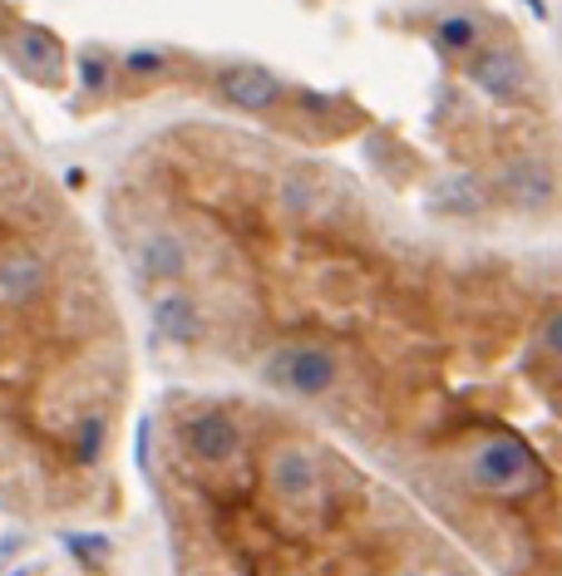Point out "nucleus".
<instances>
[{"instance_id":"15","label":"nucleus","mask_w":562,"mask_h":576,"mask_svg":"<svg viewBox=\"0 0 562 576\" xmlns=\"http://www.w3.org/2000/svg\"><path fill=\"white\" fill-rule=\"evenodd\" d=\"M277 198L286 212H316V182L302 178V172H286V178L277 182Z\"/></svg>"},{"instance_id":"12","label":"nucleus","mask_w":562,"mask_h":576,"mask_svg":"<svg viewBox=\"0 0 562 576\" xmlns=\"http://www.w3.org/2000/svg\"><path fill=\"white\" fill-rule=\"evenodd\" d=\"M10 60L26 69L30 79H60L65 75L60 44H55V34H45V30H16V40H10Z\"/></svg>"},{"instance_id":"14","label":"nucleus","mask_w":562,"mask_h":576,"mask_svg":"<svg viewBox=\"0 0 562 576\" xmlns=\"http://www.w3.org/2000/svg\"><path fill=\"white\" fill-rule=\"evenodd\" d=\"M75 75H79V89H89V95H99V89H109V79H114V60L105 50H79V60H75Z\"/></svg>"},{"instance_id":"11","label":"nucleus","mask_w":562,"mask_h":576,"mask_svg":"<svg viewBox=\"0 0 562 576\" xmlns=\"http://www.w3.org/2000/svg\"><path fill=\"white\" fill-rule=\"evenodd\" d=\"M484 182L474 172H444V178L430 182V207L444 217H474L484 212Z\"/></svg>"},{"instance_id":"3","label":"nucleus","mask_w":562,"mask_h":576,"mask_svg":"<svg viewBox=\"0 0 562 576\" xmlns=\"http://www.w3.org/2000/svg\"><path fill=\"white\" fill-rule=\"evenodd\" d=\"M464 79L493 103H519L528 95V69L519 54L503 50V44H479L464 60Z\"/></svg>"},{"instance_id":"19","label":"nucleus","mask_w":562,"mask_h":576,"mask_svg":"<svg viewBox=\"0 0 562 576\" xmlns=\"http://www.w3.org/2000/svg\"><path fill=\"white\" fill-rule=\"evenodd\" d=\"M538 340H543V350L562 360V310H548L543 316V330H538Z\"/></svg>"},{"instance_id":"21","label":"nucleus","mask_w":562,"mask_h":576,"mask_svg":"<svg viewBox=\"0 0 562 576\" xmlns=\"http://www.w3.org/2000/svg\"><path fill=\"white\" fill-rule=\"evenodd\" d=\"M400 576H415V572H400Z\"/></svg>"},{"instance_id":"7","label":"nucleus","mask_w":562,"mask_h":576,"mask_svg":"<svg viewBox=\"0 0 562 576\" xmlns=\"http://www.w3.org/2000/svg\"><path fill=\"white\" fill-rule=\"evenodd\" d=\"M183 444H188V454L203 458V464H227V458H237V448H243V434H237V424L227 419V414H193V419L183 424Z\"/></svg>"},{"instance_id":"8","label":"nucleus","mask_w":562,"mask_h":576,"mask_svg":"<svg viewBox=\"0 0 562 576\" xmlns=\"http://www.w3.org/2000/svg\"><path fill=\"white\" fill-rule=\"evenodd\" d=\"M503 182V198H513L519 207H548L553 202V172H548L543 158L533 153H513L499 172Z\"/></svg>"},{"instance_id":"16","label":"nucleus","mask_w":562,"mask_h":576,"mask_svg":"<svg viewBox=\"0 0 562 576\" xmlns=\"http://www.w3.org/2000/svg\"><path fill=\"white\" fill-rule=\"evenodd\" d=\"M65 552H70L75 562H85V567H105L109 562V537L105 533H70L65 537Z\"/></svg>"},{"instance_id":"5","label":"nucleus","mask_w":562,"mask_h":576,"mask_svg":"<svg viewBox=\"0 0 562 576\" xmlns=\"http://www.w3.org/2000/svg\"><path fill=\"white\" fill-rule=\"evenodd\" d=\"M267 483L277 488V498L286 503H316L321 498V474H316V458L306 448L286 444L267 458Z\"/></svg>"},{"instance_id":"13","label":"nucleus","mask_w":562,"mask_h":576,"mask_svg":"<svg viewBox=\"0 0 562 576\" xmlns=\"http://www.w3.org/2000/svg\"><path fill=\"white\" fill-rule=\"evenodd\" d=\"M474 40H479V20L474 16H444L440 26H434V44H440L444 54H464L469 60V54L479 50Z\"/></svg>"},{"instance_id":"9","label":"nucleus","mask_w":562,"mask_h":576,"mask_svg":"<svg viewBox=\"0 0 562 576\" xmlns=\"http://www.w3.org/2000/svg\"><path fill=\"white\" fill-rule=\"evenodd\" d=\"M148 320H154V330L164 340H174V345H198L203 340V310L193 296H183V291H164L154 306H148Z\"/></svg>"},{"instance_id":"4","label":"nucleus","mask_w":562,"mask_h":576,"mask_svg":"<svg viewBox=\"0 0 562 576\" xmlns=\"http://www.w3.org/2000/svg\"><path fill=\"white\" fill-rule=\"evenodd\" d=\"M45 286H50L45 257L30 251V247H20V241H10L6 257H0V301H6L10 310H26L45 296Z\"/></svg>"},{"instance_id":"6","label":"nucleus","mask_w":562,"mask_h":576,"mask_svg":"<svg viewBox=\"0 0 562 576\" xmlns=\"http://www.w3.org/2000/svg\"><path fill=\"white\" fill-rule=\"evenodd\" d=\"M217 95L247 113H267V109H277V99H282V79L272 75V69L237 64V69H223V75H217Z\"/></svg>"},{"instance_id":"10","label":"nucleus","mask_w":562,"mask_h":576,"mask_svg":"<svg viewBox=\"0 0 562 576\" xmlns=\"http://www.w3.org/2000/svg\"><path fill=\"white\" fill-rule=\"evenodd\" d=\"M134 261H139V276H148V281H178V276L188 271V251H183V241L174 232L139 237Z\"/></svg>"},{"instance_id":"1","label":"nucleus","mask_w":562,"mask_h":576,"mask_svg":"<svg viewBox=\"0 0 562 576\" xmlns=\"http://www.w3.org/2000/svg\"><path fill=\"white\" fill-rule=\"evenodd\" d=\"M469 483L479 493H533L543 483V468L528 454L523 439L513 434H499V439H484L469 458Z\"/></svg>"},{"instance_id":"20","label":"nucleus","mask_w":562,"mask_h":576,"mask_svg":"<svg viewBox=\"0 0 562 576\" xmlns=\"http://www.w3.org/2000/svg\"><path fill=\"white\" fill-rule=\"evenodd\" d=\"M10 576H30V572H10Z\"/></svg>"},{"instance_id":"2","label":"nucleus","mask_w":562,"mask_h":576,"mask_svg":"<svg viewBox=\"0 0 562 576\" xmlns=\"http://www.w3.org/2000/svg\"><path fill=\"white\" fill-rule=\"evenodd\" d=\"M262 375H267V385L286 389V395L316 399L341 379V365L326 345H282V350L262 365Z\"/></svg>"},{"instance_id":"17","label":"nucleus","mask_w":562,"mask_h":576,"mask_svg":"<svg viewBox=\"0 0 562 576\" xmlns=\"http://www.w3.org/2000/svg\"><path fill=\"white\" fill-rule=\"evenodd\" d=\"M99 448H105V419H99V414H85L75 429V458L79 464H95Z\"/></svg>"},{"instance_id":"18","label":"nucleus","mask_w":562,"mask_h":576,"mask_svg":"<svg viewBox=\"0 0 562 576\" xmlns=\"http://www.w3.org/2000/svg\"><path fill=\"white\" fill-rule=\"evenodd\" d=\"M164 69H168L164 50H129L124 54V75H134V79H158Z\"/></svg>"}]
</instances>
